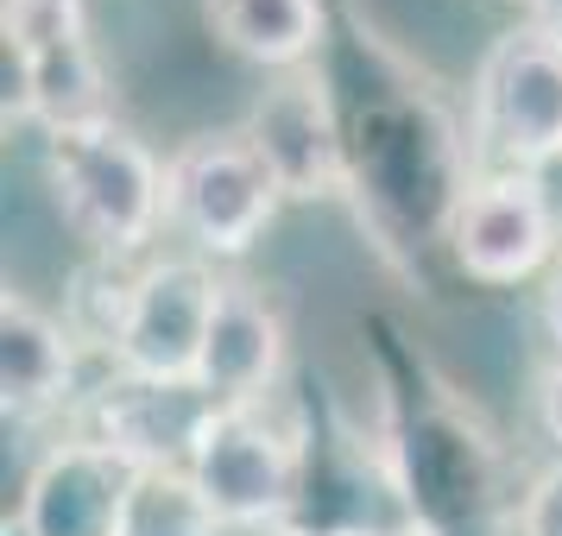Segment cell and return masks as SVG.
<instances>
[{"mask_svg":"<svg viewBox=\"0 0 562 536\" xmlns=\"http://www.w3.org/2000/svg\"><path fill=\"white\" fill-rule=\"evenodd\" d=\"M348 152H355V196L380 215V228L405 240L449 233L461 190L474 178L468 127H456L424 89H392L348 114Z\"/></svg>","mask_w":562,"mask_h":536,"instance_id":"1","label":"cell"},{"mask_svg":"<svg viewBox=\"0 0 562 536\" xmlns=\"http://www.w3.org/2000/svg\"><path fill=\"white\" fill-rule=\"evenodd\" d=\"M38 178L64 233H77L102 265L153 259L158 233H171L165 152L127 121L38 139Z\"/></svg>","mask_w":562,"mask_h":536,"instance_id":"2","label":"cell"},{"mask_svg":"<svg viewBox=\"0 0 562 536\" xmlns=\"http://www.w3.org/2000/svg\"><path fill=\"white\" fill-rule=\"evenodd\" d=\"M279 398L209 404L190 448H183V474L228 536H291L304 517L316 455H310L304 417L279 410Z\"/></svg>","mask_w":562,"mask_h":536,"instance_id":"3","label":"cell"},{"mask_svg":"<svg viewBox=\"0 0 562 536\" xmlns=\"http://www.w3.org/2000/svg\"><path fill=\"white\" fill-rule=\"evenodd\" d=\"M165 203L183 253L240 265L284 215V183L240 127H203L165 152Z\"/></svg>","mask_w":562,"mask_h":536,"instance_id":"4","label":"cell"},{"mask_svg":"<svg viewBox=\"0 0 562 536\" xmlns=\"http://www.w3.org/2000/svg\"><path fill=\"white\" fill-rule=\"evenodd\" d=\"M474 171H543L562 152V38L518 20L468 77Z\"/></svg>","mask_w":562,"mask_h":536,"instance_id":"5","label":"cell"},{"mask_svg":"<svg viewBox=\"0 0 562 536\" xmlns=\"http://www.w3.org/2000/svg\"><path fill=\"white\" fill-rule=\"evenodd\" d=\"M222 272L196 253H153L127 272V304H121V329L108 341V366L114 379L133 385H196L203 366V341L222 304Z\"/></svg>","mask_w":562,"mask_h":536,"instance_id":"6","label":"cell"},{"mask_svg":"<svg viewBox=\"0 0 562 536\" xmlns=\"http://www.w3.org/2000/svg\"><path fill=\"white\" fill-rule=\"evenodd\" d=\"M442 259L474 290H525L550 278L562 259V233L537 171H474L449 215Z\"/></svg>","mask_w":562,"mask_h":536,"instance_id":"7","label":"cell"},{"mask_svg":"<svg viewBox=\"0 0 562 536\" xmlns=\"http://www.w3.org/2000/svg\"><path fill=\"white\" fill-rule=\"evenodd\" d=\"M240 133L259 146V158L279 171L291 203H329L355 196V152H348V107L323 64L272 77L254 95Z\"/></svg>","mask_w":562,"mask_h":536,"instance_id":"8","label":"cell"},{"mask_svg":"<svg viewBox=\"0 0 562 536\" xmlns=\"http://www.w3.org/2000/svg\"><path fill=\"white\" fill-rule=\"evenodd\" d=\"M139 467L95 435H64L26 467L7 524L20 536H121Z\"/></svg>","mask_w":562,"mask_h":536,"instance_id":"9","label":"cell"},{"mask_svg":"<svg viewBox=\"0 0 562 536\" xmlns=\"http://www.w3.org/2000/svg\"><path fill=\"white\" fill-rule=\"evenodd\" d=\"M284 373H291V322L279 297L266 284L228 278L203 341L196 391L209 404H266L284 391Z\"/></svg>","mask_w":562,"mask_h":536,"instance_id":"10","label":"cell"},{"mask_svg":"<svg viewBox=\"0 0 562 536\" xmlns=\"http://www.w3.org/2000/svg\"><path fill=\"white\" fill-rule=\"evenodd\" d=\"M82 354L89 341L70 329V316L45 309L32 290L0 297V404L13 423H38L77 404Z\"/></svg>","mask_w":562,"mask_h":536,"instance_id":"11","label":"cell"},{"mask_svg":"<svg viewBox=\"0 0 562 536\" xmlns=\"http://www.w3.org/2000/svg\"><path fill=\"white\" fill-rule=\"evenodd\" d=\"M196 13L222 52L266 70V77H291V70L323 64L335 38L329 0H196Z\"/></svg>","mask_w":562,"mask_h":536,"instance_id":"12","label":"cell"},{"mask_svg":"<svg viewBox=\"0 0 562 536\" xmlns=\"http://www.w3.org/2000/svg\"><path fill=\"white\" fill-rule=\"evenodd\" d=\"M121 536H228L183 467H139Z\"/></svg>","mask_w":562,"mask_h":536,"instance_id":"13","label":"cell"},{"mask_svg":"<svg viewBox=\"0 0 562 536\" xmlns=\"http://www.w3.org/2000/svg\"><path fill=\"white\" fill-rule=\"evenodd\" d=\"M512 536H562V455L543 460L512 499Z\"/></svg>","mask_w":562,"mask_h":536,"instance_id":"14","label":"cell"},{"mask_svg":"<svg viewBox=\"0 0 562 536\" xmlns=\"http://www.w3.org/2000/svg\"><path fill=\"white\" fill-rule=\"evenodd\" d=\"M531 417H537V430H543V442L562 455V354H550V360H543V373H537Z\"/></svg>","mask_w":562,"mask_h":536,"instance_id":"15","label":"cell"},{"mask_svg":"<svg viewBox=\"0 0 562 536\" xmlns=\"http://www.w3.org/2000/svg\"><path fill=\"white\" fill-rule=\"evenodd\" d=\"M537 183H543V196H550V215H557V233H562V152L537 171Z\"/></svg>","mask_w":562,"mask_h":536,"instance_id":"16","label":"cell"},{"mask_svg":"<svg viewBox=\"0 0 562 536\" xmlns=\"http://www.w3.org/2000/svg\"><path fill=\"white\" fill-rule=\"evenodd\" d=\"M525 20L543 26L550 38H562V0H531V7H525Z\"/></svg>","mask_w":562,"mask_h":536,"instance_id":"17","label":"cell"},{"mask_svg":"<svg viewBox=\"0 0 562 536\" xmlns=\"http://www.w3.org/2000/svg\"><path fill=\"white\" fill-rule=\"evenodd\" d=\"M506 7H518V13H525V7H531V0H506Z\"/></svg>","mask_w":562,"mask_h":536,"instance_id":"18","label":"cell"},{"mask_svg":"<svg viewBox=\"0 0 562 536\" xmlns=\"http://www.w3.org/2000/svg\"><path fill=\"white\" fill-rule=\"evenodd\" d=\"M411 536H430V531H424V524H417V531H411Z\"/></svg>","mask_w":562,"mask_h":536,"instance_id":"19","label":"cell"}]
</instances>
